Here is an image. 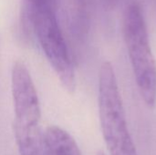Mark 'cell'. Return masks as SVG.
I'll use <instances>...</instances> for the list:
<instances>
[{"instance_id":"obj_2","label":"cell","mask_w":156,"mask_h":155,"mask_svg":"<svg viewBox=\"0 0 156 155\" xmlns=\"http://www.w3.org/2000/svg\"><path fill=\"white\" fill-rule=\"evenodd\" d=\"M122 31L140 95L149 108H154L156 101V62L145 18L137 1H132L126 5Z\"/></svg>"},{"instance_id":"obj_3","label":"cell","mask_w":156,"mask_h":155,"mask_svg":"<svg viewBox=\"0 0 156 155\" xmlns=\"http://www.w3.org/2000/svg\"><path fill=\"white\" fill-rule=\"evenodd\" d=\"M56 10L57 5H54L27 6L32 28L43 52L63 87L68 91L73 92L76 88L75 70Z\"/></svg>"},{"instance_id":"obj_4","label":"cell","mask_w":156,"mask_h":155,"mask_svg":"<svg viewBox=\"0 0 156 155\" xmlns=\"http://www.w3.org/2000/svg\"><path fill=\"white\" fill-rule=\"evenodd\" d=\"M14 103V129L29 130L40 127L41 110L30 72L22 61H16L11 72Z\"/></svg>"},{"instance_id":"obj_6","label":"cell","mask_w":156,"mask_h":155,"mask_svg":"<svg viewBox=\"0 0 156 155\" xmlns=\"http://www.w3.org/2000/svg\"><path fill=\"white\" fill-rule=\"evenodd\" d=\"M97 155H106L103 152H99L98 153H97Z\"/></svg>"},{"instance_id":"obj_5","label":"cell","mask_w":156,"mask_h":155,"mask_svg":"<svg viewBox=\"0 0 156 155\" xmlns=\"http://www.w3.org/2000/svg\"><path fill=\"white\" fill-rule=\"evenodd\" d=\"M48 155H81L73 137L58 126H49L45 131Z\"/></svg>"},{"instance_id":"obj_1","label":"cell","mask_w":156,"mask_h":155,"mask_svg":"<svg viewBox=\"0 0 156 155\" xmlns=\"http://www.w3.org/2000/svg\"><path fill=\"white\" fill-rule=\"evenodd\" d=\"M98 103L101 132L110 155H138L116 74L108 61L101 64L99 71Z\"/></svg>"}]
</instances>
